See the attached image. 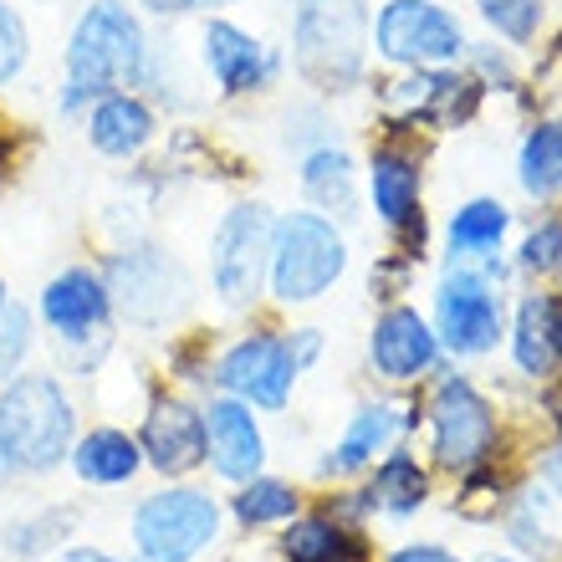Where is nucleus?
<instances>
[{"label":"nucleus","mask_w":562,"mask_h":562,"mask_svg":"<svg viewBox=\"0 0 562 562\" xmlns=\"http://www.w3.org/2000/svg\"><path fill=\"white\" fill-rule=\"evenodd\" d=\"M419 190H425V175H419V159L400 144L373 148L369 159V194L379 221L400 236L404 256L425 251V215H419Z\"/></svg>","instance_id":"13"},{"label":"nucleus","mask_w":562,"mask_h":562,"mask_svg":"<svg viewBox=\"0 0 562 562\" xmlns=\"http://www.w3.org/2000/svg\"><path fill=\"white\" fill-rule=\"evenodd\" d=\"M271 205L240 200L221 215L210 236V286L231 312H246L267 292V261H271Z\"/></svg>","instance_id":"8"},{"label":"nucleus","mask_w":562,"mask_h":562,"mask_svg":"<svg viewBox=\"0 0 562 562\" xmlns=\"http://www.w3.org/2000/svg\"><path fill=\"white\" fill-rule=\"evenodd\" d=\"M57 562H119V558H108L103 548H67Z\"/></svg>","instance_id":"36"},{"label":"nucleus","mask_w":562,"mask_h":562,"mask_svg":"<svg viewBox=\"0 0 562 562\" xmlns=\"http://www.w3.org/2000/svg\"><path fill=\"white\" fill-rule=\"evenodd\" d=\"M138 450H144L148 471L169 475V481L200 471L205 465V415L190 400L159 394V400L148 404L144 429H138Z\"/></svg>","instance_id":"15"},{"label":"nucleus","mask_w":562,"mask_h":562,"mask_svg":"<svg viewBox=\"0 0 562 562\" xmlns=\"http://www.w3.org/2000/svg\"><path fill=\"white\" fill-rule=\"evenodd\" d=\"M296 373H302V363H296V353H292V338L261 327V333H246V338L231 342V348L215 358V373H210V379H215L221 394H231V400H246V404H256V409H281V404L292 400Z\"/></svg>","instance_id":"10"},{"label":"nucleus","mask_w":562,"mask_h":562,"mask_svg":"<svg viewBox=\"0 0 562 562\" xmlns=\"http://www.w3.org/2000/svg\"><path fill=\"white\" fill-rule=\"evenodd\" d=\"M144 15H159V21H175V15H221L225 5L236 0H134Z\"/></svg>","instance_id":"33"},{"label":"nucleus","mask_w":562,"mask_h":562,"mask_svg":"<svg viewBox=\"0 0 562 562\" xmlns=\"http://www.w3.org/2000/svg\"><path fill=\"white\" fill-rule=\"evenodd\" d=\"M292 57L317 88H348L369 57V0H296Z\"/></svg>","instance_id":"4"},{"label":"nucleus","mask_w":562,"mask_h":562,"mask_svg":"<svg viewBox=\"0 0 562 562\" xmlns=\"http://www.w3.org/2000/svg\"><path fill=\"white\" fill-rule=\"evenodd\" d=\"M26 61H31L26 15L15 11L11 0H0V88H11L15 77L26 72Z\"/></svg>","instance_id":"29"},{"label":"nucleus","mask_w":562,"mask_h":562,"mask_svg":"<svg viewBox=\"0 0 562 562\" xmlns=\"http://www.w3.org/2000/svg\"><path fill=\"white\" fill-rule=\"evenodd\" d=\"M36 312H42L46 333H57L61 342H88L113 317V296H108V281L98 267H61L42 286Z\"/></svg>","instance_id":"14"},{"label":"nucleus","mask_w":562,"mask_h":562,"mask_svg":"<svg viewBox=\"0 0 562 562\" xmlns=\"http://www.w3.org/2000/svg\"><path fill=\"white\" fill-rule=\"evenodd\" d=\"M221 542V502L200 486H164L134 512V548L144 562H194Z\"/></svg>","instance_id":"7"},{"label":"nucleus","mask_w":562,"mask_h":562,"mask_svg":"<svg viewBox=\"0 0 562 562\" xmlns=\"http://www.w3.org/2000/svg\"><path fill=\"white\" fill-rule=\"evenodd\" d=\"M77 440V409L61 379L52 373H15L0 389V465L11 475L57 471Z\"/></svg>","instance_id":"2"},{"label":"nucleus","mask_w":562,"mask_h":562,"mask_svg":"<svg viewBox=\"0 0 562 562\" xmlns=\"http://www.w3.org/2000/svg\"><path fill=\"white\" fill-rule=\"evenodd\" d=\"M353 159H348V148L338 144H317V148H302V194L312 200L317 215H353Z\"/></svg>","instance_id":"21"},{"label":"nucleus","mask_w":562,"mask_h":562,"mask_svg":"<svg viewBox=\"0 0 562 562\" xmlns=\"http://www.w3.org/2000/svg\"><path fill=\"white\" fill-rule=\"evenodd\" d=\"M558 353H562V317H558Z\"/></svg>","instance_id":"40"},{"label":"nucleus","mask_w":562,"mask_h":562,"mask_svg":"<svg viewBox=\"0 0 562 562\" xmlns=\"http://www.w3.org/2000/svg\"><path fill=\"white\" fill-rule=\"evenodd\" d=\"M558 296L548 292H532L521 296L517 307V327H512V358H517L521 373H532V379H548L552 363H558Z\"/></svg>","instance_id":"22"},{"label":"nucleus","mask_w":562,"mask_h":562,"mask_svg":"<svg viewBox=\"0 0 562 562\" xmlns=\"http://www.w3.org/2000/svg\"><path fill=\"white\" fill-rule=\"evenodd\" d=\"M31 353V312L21 302L0 307V379L21 369V358Z\"/></svg>","instance_id":"31"},{"label":"nucleus","mask_w":562,"mask_h":562,"mask_svg":"<svg viewBox=\"0 0 562 562\" xmlns=\"http://www.w3.org/2000/svg\"><path fill=\"white\" fill-rule=\"evenodd\" d=\"M200 61H205L210 82L225 98H256L281 77V52H271L261 36L236 26L231 15H205L200 26Z\"/></svg>","instance_id":"12"},{"label":"nucleus","mask_w":562,"mask_h":562,"mask_svg":"<svg viewBox=\"0 0 562 562\" xmlns=\"http://www.w3.org/2000/svg\"><path fill=\"white\" fill-rule=\"evenodd\" d=\"M558 271H562V267H558Z\"/></svg>","instance_id":"42"},{"label":"nucleus","mask_w":562,"mask_h":562,"mask_svg":"<svg viewBox=\"0 0 562 562\" xmlns=\"http://www.w3.org/2000/svg\"><path fill=\"white\" fill-rule=\"evenodd\" d=\"M281 558L286 562H353L358 548L348 542L333 517H292L281 532Z\"/></svg>","instance_id":"25"},{"label":"nucleus","mask_w":562,"mask_h":562,"mask_svg":"<svg viewBox=\"0 0 562 562\" xmlns=\"http://www.w3.org/2000/svg\"><path fill=\"white\" fill-rule=\"evenodd\" d=\"M425 496H429V475L415 465V456L409 450H389L379 460V471H373V502L394 512V517H409V512L425 506Z\"/></svg>","instance_id":"26"},{"label":"nucleus","mask_w":562,"mask_h":562,"mask_svg":"<svg viewBox=\"0 0 562 562\" xmlns=\"http://www.w3.org/2000/svg\"><path fill=\"white\" fill-rule=\"evenodd\" d=\"M108 296H113V312H123L134 327H164L175 323L184 302H190V271L179 256H169L154 240H128L108 256L103 267Z\"/></svg>","instance_id":"5"},{"label":"nucleus","mask_w":562,"mask_h":562,"mask_svg":"<svg viewBox=\"0 0 562 562\" xmlns=\"http://www.w3.org/2000/svg\"><path fill=\"white\" fill-rule=\"evenodd\" d=\"M5 175H11V159H5V144H0V190H5Z\"/></svg>","instance_id":"38"},{"label":"nucleus","mask_w":562,"mask_h":562,"mask_svg":"<svg viewBox=\"0 0 562 562\" xmlns=\"http://www.w3.org/2000/svg\"><path fill=\"white\" fill-rule=\"evenodd\" d=\"M429 435H435V460L445 471H475V465H486L491 445H496V415L475 394L471 379L450 373L429 400Z\"/></svg>","instance_id":"11"},{"label":"nucleus","mask_w":562,"mask_h":562,"mask_svg":"<svg viewBox=\"0 0 562 562\" xmlns=\"http://www.w3.org/2000/svg\"><path fill=\"white\" fill-rule=\"evenodd\" d=\"M240 527H281V521L296 517V491L286 481H271V475H251V481H240L236 502H231Z\"/></svg>","instance_id":"27"},{"label":"nucleus","mask_w":562,"mask_h":562,"mask_svg":"<svg viewBox=\"0 0 562 562\" xmlns=\"http://www.w3.org/2000/svg\"><path fill=\"white\" fill-rule=\"evenodd\" d=\"M542 475H548V486L562 496V445H558V450H552V456H548V465H542Z\"/></svg>","instance_id":"37"},{"label":"nucleus","mask_w":562,"mask_h":562,"mask_svg":"<svg viewBox=\"0 0 562 562\" xmlns=\"http://www.w3.org/2000/svg\"><path fill=\"white\" fill-rule=\"evenodd\" d=\"M154 67V36L144 11L128 0H88L61 46V92L57 108L67 119H82L92 98L103 92H138Z\"/></svg>","instance_id":"1"},{"label":"nucleus","mask_w":562,"mask_h":562,"mask_svg":"<svg viewBox=\"0 0 562 562\" xmlns=\"http://www.w3.org/2000/svg\"><path fill=\"white\" fill-rule=\"evenodd\" d=\"M67 465H72V475L82 486H128V481L144 471V450H138V440L128 429L98 425L72 440Z\"/></svg>","instance_id":"19"},{"label":"nucleus","mask_w":562,"mask_h":562,"mask_svg":"<svg viewBox=\"0 0 562 562\" xmlns=\"http://www.w3.org/2000/svg\"><path fill=\"white\" fill-rule=\"evenodd\" d=\"M517 179L532 200H558L562 194V123H537L521 138Z\"/></svg>","instance_id":"24"},{"label":"nucleus","mask_w":562,"mask_h":562,"mask_svg":"<svg viewBox=\"0 0 562 562\" xmlns=\"http://www.w3.org/2000/svg\"><path fill=\"white\" fill-rule=\"evenodd\" d=\"M82 128L103 159H138L159 138V108L148 92H103L88 103Z\"/></svg>","instance_id":"17"},{"label":"nucleus","mask_w":562,"mask_h":562,"mask_svg":"<svg viewBox=\"0 0 562 562\" xmlns=\"http://www.w3.org/2000/svg\"><path fill=\"white\" fill-rule=\"evenodd\" d=\"M369 358L384 379H419V373L435 369L440 338H435V327H429L415 307H389L384 317L373 323Z\"/></svg>","instance_id":"18"},{"label":"nucleus","mask_w":562,"mask_h":562,"mask_svg":"<svg viewBox=\"0 0 562 562\" xmlns=\"http://www.w3.org/2000/svg\"><path fill=\"white\" fill-rule=\"evenodd\" d=\"M475 72L491 77L496 88H512V82H517V72H512V61H506L502 52H491V46H481V52H475Z\"/></svg>","instance_id":"34"},{"label":"nucleus","mask_w":562,"mask_h":562,"mask_svg":"<svg viewBox=\"0 0 562 562\" xmlns=\"http://www.w3.org/2000/svg\"><path fill=\"white\" fill-rule=\"evenodd\" d=\"M389 562H456V558H450L445 548H400Z\"/></svg>","instance_id":"35"},{"label":"nucleus","mask_w":562,"mask_h":562,"mask_svg":"<svg viewBox=\"0 0 562 562\" xmlns=\"http://www.w3.org/2000/svg\"><path fill=\"white\" fill-rule=\"evenodd\" d=\"M512 215H506L502 200H465L450 221V261H486V256L502 251V236Z\"/></svg>","instance_id":"23"},{"label":"nucleus","mask_w":562,"mask_h":562,"mask_svg":"<svg viewBox=\"0 0 562 562\" xmlns=\"http://www.w3.org/2000/svg\"><path fill=\"white\" fill-rule=\"evenodd\" d=\"M72 521L77 512L72 506H52V512H36V517H21L5 527V552H15V558H42L46 548H57L61 537L72 532Z\"/></svg>","instance_id":"28"},{"label":"nucleus","mask_w":562,"mask_h":562,"mask_svg":"<svg viewBox=\"0 0 562 562\" xmlns=\"http://www.w3.org/2000/svg\"><path fill=\"white\" fill-rule=\"evenodd\" d=\"M200 415H205V460H210V471L221 475V481H231V486L261 475V465H267V435H261V425H256L251 404L221 394V400H210Z\"/></svg>","instance_id":"16"},{"label":"nucleus","mask_w":562,"mask_h":562,"mask_svg":"<svg viewBox=\"0 0 562 562\" xmlns=\"http://www.w3.org/2000/svg\"><path fill=\"white\" fill-rule=\"evenodd\" d=\"M481 15L512 42H532L542 26V0H481Z\"/></svg>","instance_id":"30"},{"label":"nucleus","mask_w":562,"mask_h":562,"mask_svg":"<svg viewBox=\"0 0 562 562\" xmlns=\"http://www.w3.org/2000/svg\"><path fill=\"white\" fill-rule=\"evenodd\" d=\"M521 271H558L562 267V221H542L527 231V240H521Z\"/></svg>","instance_id":"32"},{"label":"nucleus","mask_w":562,"mask_h":562,"mask_svg":"<svg viewBox=\"0 0 562 562\" xmlns=\"http://www.w3.org/2000/svg\"><path fill=\"white\" fill-rule=\"evenodd\" d=\"M419 415H409V409H400V404H363L353 415V425H348V435L338 440V450H327V460L317 465V475H353L363 471L379 450H384L400 429H409Z\"/></svg>","instance_id":"20"},{"label":"nucleus","mask_w":562,"mask_h":562,"mask_svg":"<svg viewBox=\"0 0 562 562\" xmlns=\"http://www.w3.org/2000/svg\"><path fill=\"white\" fill-rule=\"evenodd\" d=\"M348 271V246L342 231L317 210H286L271 225V261H267V292L281 307H302L333 286Z\"/></svg>","instance_id":"3"},{"label":"nucleus","mask_w":562,"mask_h":562,"mask_svg":"<svg viewBox=\"0 0 562 562\" xmlns=\"http://www.w3.org/2000/svg\"><path fill=\"white\" fill-rule=\"evenodd\" d=\"M5 302H11V286H5V277H0V307H5Z\"/></svg>","instance_id":"39"},{"label":"nucleus","mask_w":562,"mask_h":562,"mask_svg":"<svg viewBox=\"0 0 562 562\" xmlns=\"http://www.w3.org/2000/svg\"><path fill=\"white\" fill-rule=\"evenodd\" d=\"M491 562H512V558H491Z\"/></svg>","instance_id":"41"},{"label":"nucleus","mask_w":562,"mask_h":562,"mask_svg":"<svg viewBox=\"0 0 562 562\" xmlns=\"http://www.w3.org/2000/svg\"><path fill=\"white\" fill-rule=\"evenodd\" d=\"M502 261H450L435 292V338L456 358H481L502 338Z\"/></svg>","instance_id":"6"},{"label":"nucleus","mask_w":562,"mask_h":562,"mask_svg":"<svg viewBox=\"0 0 562 562\" xmlns=\"http://www.w3.org/2000/svg\"><path fill=\"white\" fill-rule=\"evenodd\" d=\"M373 46L394 67H456L471 52L465 26L435 0H384L373 15Z\"/></svg>","instance_id":"9"}]
</instances>
